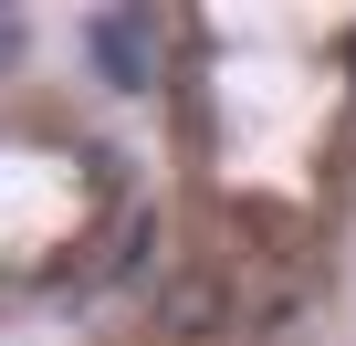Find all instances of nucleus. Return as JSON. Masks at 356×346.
Returning <instances> with one entry per match:
<instances>
[{"label":"nucleus","instance_id":"7ed1b4c3","mask_svg":"<svg viewBox=\"0 0 356 346\" xmlns=\"http://www.w3.org/2000/svg\"><path fill=\"white\" fill-rule=\"evenodd\" d=\"M147 252H157V210H126V231H115V283H136Z\"/></svg>","mask_w":356,"mask_h":346},{"label":"nucleus","instance_id":"20e7f679","mask_svg":"<svg viewBox=\"0 0 356 346\" xmlns=\"http://www.w3.org/2000/svg\"><path fill=\"white\" fill-rule=\"evenodd\" d=\"M0 63H22V22L11 11H0Z\"/></svg>","mask_w":356,"mask_h":346},{"label":"nucleus","instance_id":"f257e3e1","mask_svg":"<svg viewBox=\"0 0 356 346\" xmlns=\"http://www.w3.org/2000/svg\"><path fill=\"white\" fill-rule=\"evenodd\" d=\"M95 74H105L115 95H147V84H157V22H147V11H105V22H95Z\"/></svg>","mask_w":356,"mask_h":346},{"label":"nucleus","instance_id":"f03ea898","mask_svg":"<svg viewBox=\"0 0 356 346\" xmlns=\"http://www.w3.org/2000/svg\"><path fill=\"white\" fill-rule=\"evenodd\" d=\"M157 325H168V336H178V346H210V336H220V325H231V294H220V283H210V273H178V283H168V294H157Z\"/></svg>","mask_w":356,"mask_h":346}]
</instances>
